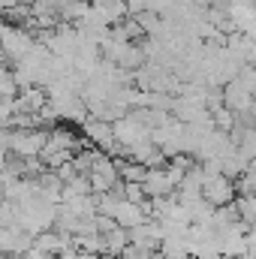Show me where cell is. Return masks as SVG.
Instances as JSON below:
<instances>
[{"mask_svg": "<svg viewBox=\"0 0 256 259\" xmlns=\"http://www.w3.org/2000/svg\"><path fill=\"white\" fill-rule=\"evenodd\" d=\"M46 139H49V133L46 130H15L9 139H6V151H12L15 157H21V160H33V157H39V151L46 148Z\"/></svg>", "mask_w": 256, "mask_h": 259, "instance_id": "cell-1", "label": "cell"}, {"mask_svg": "<svg viewBox=\"0 0 256 259\" xmlns=\"http://www.w3.org/2000/svg\"><path fill=\"white\" fill-rule=\"evenodd\" d=\"M84 136H88V142H94L97 148H106V151H112V145H115V139H112V124H106V121H97V118H84Z\"/></svg>", "mask_w": 256, "mask_h": 259, "instance_id": "cell-2", "label": "cell"}]
</instances>
